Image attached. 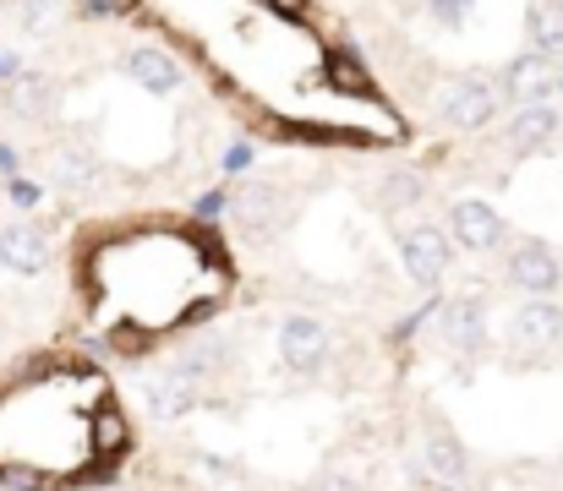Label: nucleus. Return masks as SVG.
Here are the masks:
<instances>
[{
	"label": "nucleus",
	"mask_w": 563,
	"mask_h": 491,
	"mask_svg": "<svg viewBox=\"0 0 563 491\" xmlns=\"http://www.w3.org/2000/svg\"><path fill=\"white\" fill-rule=\"evenodd\" d=\"M55 180H60L66 191H93L99 169H93V159H82V154H60V159H55Z\"/></svg>",
	"instance_id": "f3484780"
},
{
	"label": "nucleus",
	"mask_w": 563,
	"mask_h": 491,
	"mask_svg": "<svg viewBox=\"0 0 563 491\" xmlns=\"http://www.w3.org/2000/svg\"><path fill=\"white\" fill-rule=\"evenodd\" d=\"M230 213H235L241 235H274V230H279V219H285L279 186H268V180H252V186H246V191L230 202Z\"/></svg>",
	"instance_id": "20e7f679"
},
{
	"label": "nucleus",
	"mask_w": 563,
	"mask_h": 491,
	"mask_svg": "<svg viewBox=\"0 0 563 491\" xmlns=\"http://www.w3.org/2000/svg\"><path fill=\"white\" fill-rule=\"evenodd\" d=\"M279 355L296 371H318L323 355H329V327L318 323V317H290V323L279 327Z\"/></svg>",
	"instance_id": "423d86ee"
},
{
	"label": "nucleus",
	"mask_w": 563,
	"mask_h": 491,
	"mask_svg": "<svg viewBox=\"0 0 563 491\" xmlns=\"http://www.w3.org/2000/svg\"><path fill=\"white\" fill-rule=\"evenodd\" d=\"M268 5H274L279 16H301V11H307V0H268Z\"/></svg>",
	"instance_id": "5701e85b"
},
{
	"label": "nucleus",
	"mask_w": 563,
	"mask_h": 491,
	"mask_svg": "<svg viewBox=\"0 0 563 491\" xmlns=\"http://www.w3.org/2000/svg\"><path fill=\"white\" fill-rule=\"evenodd\" d=\"M553 82H559V71H553L548 55H520V60L504 71V93L520 99V104H542V99L553 93Z\"/></svg>",
	"instance_id": "6e6552de"
},
{
	"label": "nucleus",
	"mask_w": 563,
	"mask_h": 491,
	"mask_svg": "<svg viewBox=\"0 0 563 491\" xmlns=\"http://www.w3.org/2000/svg\"><path fill=\"white\" fill-rule=\"evenodd\" d=\"M0 263L11 274H38L49 263V230L44 224H11L0 235Z\"/></svg>",
	"instance_id": "0eeeda50"
},
{
	"label": "nucleus",
	"mask_w": 563,
	"mask_h": 491,
	"mask_svg": "<svg viewBox=\"0 0 563 491\" xmlns=\"http://www.w3.org/2000/svg\"><path fill=\"white\" fill-rule=\"evenodd\" d=\"M224 202H230L224 191H208V197L197 202V219H219V213H224Z\"/></svg>",
	"instance_id": "aec40b11"
},
{
	"label": "nucleus",
	"mask_w": 563,
	"mask_h": 491,
	"mask_svg": "<svg viewBox=\"0 0 563 491\" xmlns=\"http://www.w3.org/2000/svg\"><path fill=\"white\" fill-rule=\"evenodd\" d=\"M377 202H383V213H399V208L421 202V175H410V169L388 175V180L377 186Z\"/></svg>",
	"instance_id": "dca6fc26"
},
{
	"label": "nucleus",
	"mask_w": 563,
	"mask_h": 491,
	"mask_svg": "<svg viewBox=\"0 0 563 491\" xmlns=\"http://www.w3.org/2000/svg\"><path fill=\"white\" fill-rule=\"evenodd\" d=\"M246 164H252V143H235V148L224 154V169H230V175H241Z\"/></svg>",
	"instance_id": "412c9836"
},
{
	"label": "nucleus",
	"mask_w": 563,
	"mask_h": 491,
	"mask_svg": "<svg viewBox=\"0 0 563 491\" xmlns=\"http://www.w3.org/2000/svg\"><path fill=\"white\" fill-rule=\"evenodd\" d=\"M443 333H449L454 349H482V344H487L482 301H449V306H443Z\"/></svg>",
	"instance_id": "ddd939ff"
},
{
	"label": "nucleus",
	"mask_w": 563,
	"mask_h": 491,
	"mask_svg": "<svg viewBox=\"0 0 563 491\" xmlns=\"http://www.w3.org/2000/svg\"><path fill=\"white\" fill-rule=\"evenodd\" d=\"M126 71H132V82L148 88V93H170V88L181 82V71H176V60H170L165 49H132V55H126Z\"/></svg>",
	"instance_id": "4468645a"
},
{
	"label": "nucleus",
	"mask_w": 563,
	"mask_h": 491,
	"mask_svg": "<svg viewBox=\"0 0 563 491\" xmlns=\"http://www.w3.org/2000/svg\"><path fill=\"white\" fill-rule=\"evenodd\" d=\"M465 476H471L465 448H460L449 432H427V443H421V481L432 491H460Z\"/></svg>",
	"instance_id": "7ed1b4c3"
},
{
	"label": "nucleus",
	"mask_w": 563,
	"mask_h": 491,
	"mask_svg": "<svg viewBox=\"0 0 563 491\" xmlns=\"http://www.w3.org/2000/svg\"><path fill=\"white\" fill-rule=\"evenodd\" d=\"M553 132H559V115L548 110V104H526L520 115H509V148L515 154H537L542 143H553Z\"/></svg>",
	"instance_id": "9b49d317"
},
{
	"label": "nucleus",
	"mask_w": 563,
	"mask_h": 491,
	"mask_svg": "<svg viewBox=\"0 0 563 491\" xmlns=\"http://www.w3.org/2000/svg\"><path fill=\"white\" fill-rule=\"evenodd\" d=\"M121 437H126V426H121V415H99V437H93V448H121Z\"/></svg>",
	"instance_id": "a211bd4d"
},
{
	"label": "nucleus",
	"mask_w": 563,
	"mask_h": 491,
	"mask_svg": "<svg viewBox=\"0 0 563 491\" xmlns=\"http://www.w3.org/2000/svg\"><path fill=\"white\" fill-rule=\"evenodd\" d=\"M531 38H537V55H559L563 49V0H548L531 11Z\"/></svg>",
	"instance_id": "2eb2a0df"
},
{
	"label": "nucleus",
	"mask_w": 563,
	"mask_h": 491,
	"mask_svg": "<svg viewBox=\"0 0 563 491\" xmlns=\"http://www.w3.org/2000/svg\"><path fill=\"white\" fill-rule=\"evenodd\" d=\"M449 235H454L460 246H471V252H493V246L504 241V219H498L487 202L465 197V202H454V213H449Z\"/></svg>",
	"instance_id": "39448f33"
},
{
	"label": "nucleus",
	"mask_w": 563,
	"mask_h": 491,
	"mask_svg": "<svg viewBox=\"0 0 563 491\" xmlns=\"http://www.w3.org/2000/svg\"><path fill=\"white\" fill-rule=\"evenodd\" d=\"M399 257H405V274H410L421 290H432V284L449 274L454 246H449V235H443L438 224H421V230H405V235H399Z\"/></svg>",
	"instance_id": "f257e3e1"
},
{
	"label": "nucleus",
	"mask_w": 563,
	"mask_h": 491,
	"mask_svg": "<svg viewBox=\"0 0 563 491\" xmlns=\"http://www.w3.org/2000/svg\"><path fill=\"white\" fill-rule=\"evenodd\" d=\"M438 110H443V121H449V126H460V132H482V126L498 115V93H493L487 82L460 77V82H449V88H443Z\"/></svg>",
	"instance_id": "f03ea898"
},
{
	"label": "nucleus",
	"mask_w": 563,
	"mask_h": 491,
	"mask_svg": "<svg viewBox=\"0 0 563 491\" xmlns=\"http://www.w3.org/2000/svg\"><path fill=\"white\" fill-rule=\"evenodd\" d=\"M509 338L520 344V349H542V344H559L563 338V312L553 301H531V306H520L515 312V323H509Z\"/></svg>",
	"instance_id": "1a4fd4ad"
},
{
	"label": "nucleus",
	"mask_w": 563,
	"mask_h": 491,
	"mask_svg": "<svg viewBox=\"0 0 563 491\" xmlns=\"http://www.w3.org/2000/svg\"><path fill=\"white\" fill-rule=\"evenodd\" d=\"M334 71H340V82H345V88H367V77H362V66H356L351 55H340V66H334Z\"/></svg>",
	"instance_id": "6ab92c4d"
},
{
	"label": "nucleus",
	"mask_w": 563,
	"mask_h": 491,
	"mask_svg": "<svg viewBox=\"0 0 563 491\" xmlns=\"http://www.w3.org/2000/svg\"><path fill=\"white\" fill-rule=\"evenodd\" d=\"M509 279L542 301L548 290H559V263H553V252H548V246H520V252L509 257Z\"/></svg>",
	"instance_id": "9d476101"
},
{
	"label": "nucleus",
	"mask_w": 563,
	"mask_h": 491,
	"mask_svg": "<svg viewBox=\"0 0 563 491\" xmlns=\"http://www.w3.org/2000/svg\"><path fill=\"white\" fill-rule=\"evenodd\" d=\"M318 491H356V481H351V476H323Z\"/></svg>",
	"instance_id": "4be33fe9"
},
{
	"label": "nucleus",
	"mask_w": 563,
	"mask_h": 491,
	"mask_svg": "<svg viewBox=\"0 0 563 491\" xmlns=\"http://www.w3.org/2000/svg\"><path fill=\"white\" fill-rule=\"evenodd\" d=\"M191 404H197V377H187V371H165V377L148 382V410H154L159 421L187 415Z\"/></svg>",
	"instance_id": "f8f14e48"
}]
</instances>
